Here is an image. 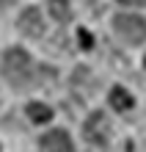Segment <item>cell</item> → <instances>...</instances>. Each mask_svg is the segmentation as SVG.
Masks as SVG:
<instances>
[{"mask_svg": "<svg viewBox=\"0 0 146 152\" xmlns=\"http://www.w3.org/2000/svg\"><path fill=\"white\" fill-rule=\"evenodd\" d=\"M77 39H80V47H83V50H91V47H94V36H91L86 28L77 31Z\"/></svg>", "mask_w": 146, "mask_h": 152, "instance_id": "cell-9", "label": "cell"}, {"mask_svg": "<svg viewBox=\"0 0 146 152\" xmlns=\"http://www.w3.org/2000/svg\"><path fill=\"white\" fill-rule=\"evenodd\" d=\"M25 113H28V119L33 124H44V122L52 119V108H50V105H44V102H28Z\"/></svg>", "mask_w": 146, "mask_h": 152, "instance_id": "cell-7", "label": "cell"}, {"mask_svg": "<svg viewBox=\"0 0 146 152\" xmlns=\"http://www.w3.org/2000/svg\"><path fill=\"white\" fill-rule=\"evenodd\" d=\"M143 66H146V58H143Z\"/></svg>", "mask_w": 146, "mask_h": 152, "instance_id": "cell-12", "label": "cell"}, {"mask_svg": "<svg viewBox=\"0 0 146 152\" xmlns=\"http://www.w3.org/2000/svg\"><path fill=\"white\" fill-rule=\"evenodd\" d=\"M47 8H50L52 20H58V22H66L69 17H72V6H69V0H47Z\"/></svg>", "mask_w": 146, "mask_h": 152, "instance_id": "cell-8", "label": "cell"}, {"mask_svg": "<svg viewBox=\"0 0 146 152\" xmlns=\"http://www.w3.org/2000/svg\"><path fill=\"white\" fill-rule=\"evenodd\" d=\"M113 31L116 36L127 44H141L146 42V20L138 14H116L113 17Z\"/></svg>", "mask_w": 146, "mask_h": 152, "instance_id": "cell-2", "label": "cell"}, {"mask_svg": "<svg viewBox=\"0 0 146 152\" xmlns=\"http://www.w3.org/2000/svg\"><path fill=\"white\" fill-rule=\"evenodd\" d=\"M39 147H41V152H75V144H72L69 133L61 130V127L47 130L39 138Z\"/></svg>", "mask_w": 146, "mask_h": 152, "instance_id": "cell-4", "label": "cell"}, {"mask_svg": "<svg viewBox=\"0 0 146 152\" xmlns=\"http://www.w3.org/2000/svg\"><path fill=\"white\" fill-rule=\"evenodd\" d=\"M108 100H110V108H113V111H130V108H132V94L127 91L124 86H113Z\"/></svg>", "mask_w": 146, "mask_h": 152, "instance_id": "cell-6", "label": "cell"}, {"mask_svg": "<svg viewBox=\"0 0 146 152\" xmlns=\"http://www.w3.org/2000/svg\"><path fill=\"white\" fill-rule=\"evenodd\" d=\"M116 3H121V6H135V8H141V6H146V0H116Z\"/></svg>", "mask_w": 146, "mask_h": 152, "instance_id": "cell-10", "label": "cell"}, {"mask_svg": "<svg viewBox=\"0 0 146 152\" xmlns=\"http://www.w3.org/2000/svg\"><path fill=\"white\" fill-rule=\"evenodd\" d=\"M83 138L91 147H99V149H105L110 144V122H108L105 111H91L88 113V119L83 122Z\"/></svg>", "mask_w": 146, "mask_h": 152, "instance_id": "cell-3", "label": "cell"}, {"mask_svg": "<svg viewBox=\"0 0 146 152\" xmlns=\"http://www.w3.org/2000/svg\"><path fill=\"white\" fill-rule=\"evenodd\" d=\"M3 77L11 83L14 88H28L33 83V72H36V64H33V58H31V53L28 50H22V47H11V50H6V56H3Z\"/></svg>", "mask_w": 146, "mask_h": 152, "instance_id": "cell-1", "label": "cell"}, {"mask_svg": "<svg viewBox=\"0 0 146 152\" xmlns=\"http://www.w3.org/2000/svg\"><path fill=\"white\" fill-rule=\"evenodd\" d=\"M17 28H20L22 36L39 39L41 33H44V20H41L39 8H25V11L20 14V20H17Z\"/></svg>", "mask_w": 146, "mask_h": 152, "instance_id": "cell-5", "label": "cell"}, {"mask_svg": "<svg viewBox=\"0 0 146 152\" xmlns=\"http://www.w3.org/2000/svg\"><path fill=\"white\" fill-rule=\"evenodd\" d=\"M8 3H11V0H0V6H8Z\"/></svg>", "mask_w": 146, "mask_h": 152, "instance_id": "cell-11", "label": "cell"}]
</instances>
